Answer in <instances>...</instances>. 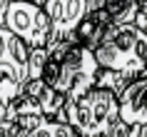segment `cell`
<instances>
[{"label":"cell","mask_w":147,"mask_h":137,"mask_svg":"<svg viewBox=\"0 0 147 137\" xmlns=\"http://www.w3.org/2000/svg\"><path fill=\"white\" fill-rule=\"evenodd\" d=\"M135 25H137L140 30L147 35V13H140V15H137V23H135Z\"/></svg>","instance_id":"cell-18"},{"label":"cell","mask_w":147,"mask_h":137,"mask_svg":"<svg viewBox=\"0 0 147 137\" xmlns=\"http://www.w3.org/2000/svg\"><path fill=\"white\" fill-rule=\"evenodd\" d=\"M100 72L102 67L92 50L65 40L47 45V65L40 80L47 82L55 92H60L62 97H67V102H75L97 87Z\"/></svg>","instance_id":"cell-1"},{"label":"cell","mask_w":147,"mask_h":137,"mask_svg":"<svg viewBox=\"0 0 147 137\" xmlns=\"http://www.w3.org/2000/svg\"><path fill=\"white\" fill-rule=\"evenodd\" d=\"M25 82H28V77H25L10 60L0 62V102L5 105V110L23 95Z\"/></svg>","instance_id":"cell-10"},{"label":"cell","mask_w":147,"mask_h":137,"mask_svg":"<svg viewBox=\"0 0 147 137\" xmlns=\"http://www.w3.org/2000/svg\"><path fill=\"white\" fill-rule=\"evenodd\" d=\"M45 65H47V47H38V50H32L28 80H40V77H42V70H45Z\"/></svg>","instance_id":"cell-13"},{"label":"cell","mask_w":147,"mask_h":137,"mask_svg":"<svg viewBox=\"0 0 147 137\" xmlns=\"http://www.w3.org/2000/svg\"><path fill=\"white\" fill-rule=\"evenodd\" d=\"M130 137H147V125H132Z\"/></svg>","instance_id":"cell-17"},{"label":"cell","mask_w":147,"mask_h":137,"mask_svg":"<svg viewBox=\"0 0 147 137\" xmlns=\"http://www.w3.org/2000/svg\"><path fill=\"white\" fill-rule=\"evenodd\" d=\"M120 120L127 125H147V77L132 80L120 95Z\"/></svg>","instance_id":"cell-7"},{"label":"cell","mask_w":147,"mask_h":137,"mask_svg":"<svg viewBox=\"0 0 147 137\" xmlns=\"http://www.w3.org/2000/svg\"><path fill=\"white\" fill-rule=\"evenodd\" d=\"M107 3V0H105ZM115 30V23H112V18L107 15V10H92V13H87L82 25L78 28V32L70 38V43H78V45L87 47V50H100L102 43L110 38V32Z\"/></svg>","instance_id":"cell-6"},{"label":"cell","mask_w":147,"mask_h":137,"mask_svg":"<svg viewBox=\"0 0 147 137\" xmlns=\"http://www.w3.org/2000/svg\"><path fill=\"white\" fill-rule=\"evenodd\" d=\"M38 3L45 8L53 23L50 45L70 40L87 15V0H38Z\"/></svg>","instance_id":"cell-5"},{"label":"cell","mask_w":147,"mask_h":137,"mask_svg":"<svg viewBox=\"0 0 147 137\" xmlns=\"http://www.w3.org/2000/svg\"><path fill=\"white\" fill-rule=\"evenodd\" d=\"M5 120L15 122L18 127L23 130L25 135H30L32 130H38L42 122L47 120V115L40 110V105L35 102V100L25 97V95H20V97L13 102V105L5 110Z\"/></svg>","instance_id":"cell-9"},{"label":"cell","mask_w":147,"mask_h":137,"mask_svg":"<svg viewBox=\"0 0 147 137\" xmlns=\"http://www.w3.org/2000/svg\"><path fill=\"white\" fill-rule=\"evenodd\" d=\"M10 38H13V32L8 28H0V62L8 60V53H10Z\"/></svg>","instance_id":"cell-15"},{"label":"cell","mask_w":147,"mask_h":137,"mask_svg":"<svg viewBox=\"0 0 147 137\" xmlns=\"http://www.w3.org/2000/svg\"><path fill=\"white\" fill-rule=\"evenodd\" d=\"M95 57L102 70L117 72L132 82L147 70V35L137 25L115 28L100 50H95Z\"/></svg>","instance_id":"cell-2"},{"label":"cell","mask_w":147,"mask_h":137,"mask_svg":"<svg viewBox=\"0 0 147 137\" xmlns=\"http://www.w3.org/2000/svg\"><path fill=\"white\" fill-rule=\"evenodd\" d=\"M13 35H18L20 40H25L32 50L50 45V35H53V23L50 15L45 13V8L35 3H25V0H10L8 8V20H5Z\"/></svg>","instance_id":"cell-4"},{"label":"cell","mask_w":147,"mask_h":137,"mask_svg":"<svg viewBox=\"0 0 147 137\" xmlns=\"http://www.w3.org/2000/svg\"><path fill=\"white\" fill-rule=\"evenodd\" d=\"M0 137H25V132L10 120H0Z\"/></svg>","instance_id":"cell-14"},{"label":"cell","mask_w":147,"mask_h":137,"mask_svg":"<svg viewBox=\"0 0 147 137\" xmlns=\"http://www.w3.org/2000/svg\"><path fill=\"white\" fill-rule=\"evenodd\" d=\"M0 120H5V105L0 102Z\"/></svg>","instance_id":"cell-19"},{"label":"cell","mask_w":147,"mask_h":137,"mask_svg":"<svg viewBox=\"0 0 147 137\" xmlns=\"http://www.w3.org/2000/svg\"><path fill=\"white\" fill-rule=\"evenodd\" d=\"M105 10H107V15L112 18L115 28L135 25V23H137V15L142 13L140 0H122V3H117V0L110 3V0H107V3H105Z\"/></svg>","instance_id":"cell-11"},{"label":"cell","mask_w":147,"mask_h":137,"mask_svg":"<svg viewBox=\"0 0 147 137\" xmlns=\"http://www.w3.org/2000/svg\"><path fill=\"white\" fill-rule=\"evenodd\" d=\"M25 137H78L72 125H65V122H55V120H45L38 130H32L30 135Z\"/></svg>","instance_id":"cell-12"},{"label":"cell","mask_w":147,"mask_h":137,"mask_svg":"<svg viewBox=\"0 0 147 137\" xmlns=\"http://www.w3.org/2000/svg\"><path fill=\"white\" fill-rule=\"evenodd\" d=\"M23 95L38 102L40 110L47 115V120H55V122H65V125H70V122H67V115H65L67 97H62L60 92H55L47 82H42V80H28V82H25Z\"/></svg>","instance_id":"cell-8"},{"label":"cell","mask_w":147,"mask_h":137,"mask_svg":"<svg viewBox=\"0 0 147 137\" xmlns=\"http://www.w3.org/2000/svg\"><path fill=\"white\" fill-rule=\"evenodd\" d=\"M8 8H10V0H0V28H5V20H8Z\"/></svg>","instance_id":"cell-16"},{"label":"cell","mask_w":147,"mask_h":137,"mask_svg":"<svg viewBox=\"0 0 147 137\" xmlns=\"http://www.w3.org/2000/svg\"><path fill=\"white\" fill-rule=\"evenodd\" d=\"M67 122L78 137H110L115 122L120 120V97L112 90L95 87L65 107Z\"/></svg>","instance_id":"cell-3"}]
</instances>
